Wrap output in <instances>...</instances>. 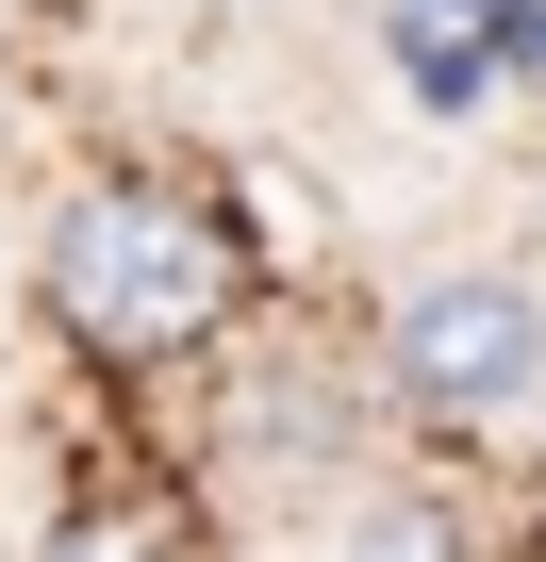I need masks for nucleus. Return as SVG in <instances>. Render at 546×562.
I'll list each match as a JSON object with an SVG mask.
<instances>
[{"label": "nucleus", "instance_id": "f257e3e1", "mask_svg": "<svg viewBox=\"0 0 546 562\" xmlns=\"http://www.w3.org/2000/svg\"><path fill=\"white\" fill-rule=\"evenodd\" d=\"M51 331L67 348H100V364H199L232 315H248V232L215 215V199H182V182H149V166H116V182H83L67 215H51Z\"/></svg>", "mask_w": 546, "mask_h": 562}, {"label": "nucleus", "instance_id": "f03ea898", "mask_svg": "<svg viewBox=\"0 0 546 562\" xmlns=\"http://www.w3.org/2000/svg\"><path fill=\"white\" fill-rule=\"evenodd\" d=\"M546 381V299L513 265H431L414 299L381 315V397L398 414H431V430H464V414H513Z\"/></svg>", "mask_w": 546, "mask_h": 562}, {"label": "nucleus", "instance_id": "7ed1b4c3", "mask_svg": "<svg viewBox=\"0 0 546 562\" xmlns=\"http://www.w3.org/2000/svg\"><path fill=\"white\" fill-rule=\"evenodd\" d=\"M34 562H182V513H149V496H67Z\"/></svg>", "mask_w": 546, "mask_h": 562}, {"label": "nucleus", "instance_id": "20e7f679", "mask_svg": "<svg viewBox=\"0 0 546 562\" xmlns=\"http://www.w3.org/2000/svg\"><path fill=\"white\" fill-rule=\"evenodd\" d=\"M398 67H414V100H447V116H480V100H497V50H480V34L398 18Z\"/></svg>", "mask_w": 546, "mask_h": 562}, {"label": "nucleus", "instance_id": "39448f33", "mask_svg": "<svg viewBox=\"0 0 546 562\" xmlns=\"http://www.w3.org/2000/svg\"><path fill=\"white\" fill-rule=\"evenodd\" d=\"M348 562H464V513H431V496H381V513L348 529Z\"/></svg>", "mask_w": 546, "mask_h": 562}, {"label": "nucleus", "instance_id": "423d86ee", "mask_svg": "<svg viewBox=\"0 0 546 562\" xmlns=\"http://www.w3.org/2000/svg\"><path fill=\"white\" fill-rule=\"evenodd\" d=\"M398 18H431V34H480V50H497V18H513V0H398Z\"/></svg>", "mask_w": 546, "mask_h": 562}]
</instances>
